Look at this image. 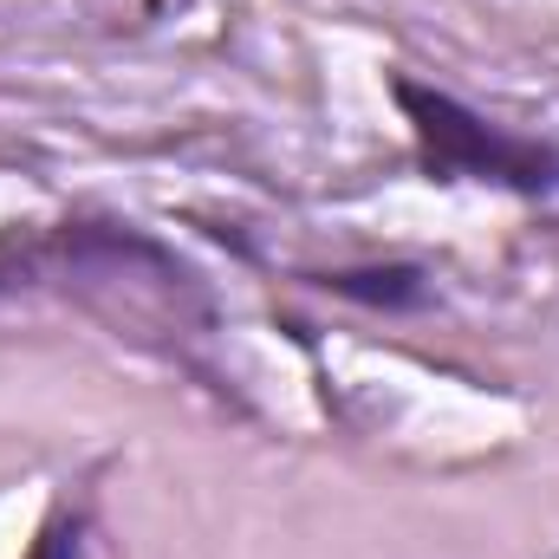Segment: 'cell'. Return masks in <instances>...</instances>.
Wrapping results in <instances>:
<instances>
[{"label":"cell","mask_w":559,"mask_h":559,"mask_svg":"<svg viewBox=\"0 0 559 559\" xmlns=\"http://www.w3.org/2000/svg\"><path fill=\"white\" fill-rule=\"evenodd\" d=\"M391 98L411 124L417 143V169L429 182H481V189H508V195H559V143L521 138L495 118H481L475 105H462L442 85H423L411 72L391 79Z\"/></svg>","instance_id":"7a4b0ae2"},{"label":"cell","mask_w":559,"mask_h":559,"mask_svg":"<svg viewBox=\"0 0 559 559\" xmlns=\"http://www.w3.org/2000/svg\"><path fill=\"white\" fill-rule=\"evenodd\" d=\"M79 299L85 312L124 325H156L169 332L182 358V332L215 325V299L202 274L156 241L138 222L118 215H59V222H7L0 228V299Z\"/></svg>","instance_id":"6da1fadb"},{"label":"cell","mask_w":559,"mask_h":559,"mask_svg":"<svg viewBox=\"0 0 559 559\" xmlns=\"http://www.w3.org/2000/svg\"><path fill=\"white\" fill-rule=\"evenodd\" d=\"M306 286H319L332 299H352V306H371V312H417V306H429V274L411 267V261L332 267V274H306Z\"/></svg>","instance_id":"3957f363"},{"label":"cell","mask_w":559,"mask_h":559,"mask_svg":"<svg viewBox=\"0 0 559 559\" xmlns=\"http://www.w3.org/2000/svg\"><path fill=\"white\" fill-rule=\"evenodd\" d=\"M85 547H92V508L66 495V501H52V514L39 521L26 559H85Z\"/></svg>","instance_id":"277c9868"}]
</instances>
